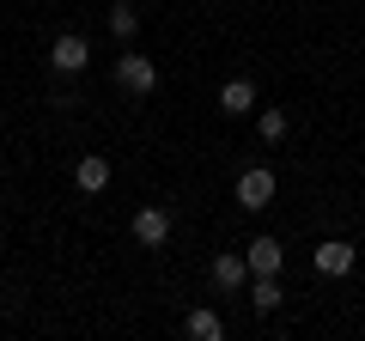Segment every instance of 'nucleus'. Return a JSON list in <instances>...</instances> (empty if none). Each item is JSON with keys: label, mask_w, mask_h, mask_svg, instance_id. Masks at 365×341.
Returning a JSON list of instances; mask_svg holds the SVG:
<instances>
[{"label": "nucleus", "mask_w": 365, "mask_h": 341, "mask_svg": "<svg viewBox=\"0 0 365 341\" xmlns=\"http://www.w3.org/2000/svg\"><path fill=\"white\" fill-rule=\"evenodd\" d=\"M232 201H237L244 213H262V208H274V170H268V165H250V170H237Z\"/></svg>", "instance_id": "f257e3e1"}, {"label": "nucleus", "mask_w": 365, "mask_h": 341, "mask_svg": "<svg viewBox=\"0 0 365 341\" xmlns=\"http://www.w3.org/2000/svg\"><path fill=\"white\" fill-rule=\"evenodd\" d=\"M116 86L128 98H153L158 92V61L153 55H116Z\"/></svg>", "instance_id": "f03ea898"}, {"label": "nucleus", "mask_w": 365, "mask_h": 341, "mask_svg": "<svg viewBox=\"0 0 365 341\" xmlns=\"http://www.w3.org/2000/svg\"><path fill=\"white\" fill-rule=\"evenodd\" d=\"M207 280H213V292H244L250 287V256L244 250H220L207 263Z\"/></svg>", "instance_id": "7ed1b4c3"}, {"label": "nucleus", "mask_w": 365, "mask_h": 341, "mask_svg": "<svg viewBox=\"0 0 365 341\" xmlns=\"http://www.w3.org/2000/svg\"><path fill=\"white\" fill-rule=\"evenodd\" d=\"M311 263H317V275L341 280V275H353V263H359V250H353L347 238H323V244L311 250Z\"/></svg>", "instance_id": "20e7f679"}, {"label": "nucleus", "mask_w": 365, "mask_h": 341, "mask_svg": "<svg viewBox=\"0 0 365 341\" xmlns=\"http://www.w3.org/2000/svg\"><path fill=\"white\" fill-rule=\"evenodd\" d=\"M49 67H55V73H86V67H91V43L79 37V31L55 37L49 43Z\"/></svg>", "instance_id": "39448f33"}, {"label": "nucleus", "mask_w": 365, "mask_h": 341, "mask_svg": "<svg viewBox=\"0 0 365 341\" xmlns=\"http://www.w3.org/2000/svg\"><path fill=\"white\" fill-rule=\"evenodd\" d=\"M128 232H134V244L158 250V244L170 238V208H165V201H153V208H140V213H134V225H128Z\"/></svg>", "instance_id": "423d86ee"}, {"label": "nucleus", "mask_w": 365, "mask_h": 341, "mask_svg": "<svg viewBox=\"0 0 365 341\" xmlns=\"http://www.w3.org/2000/svg\"><path fill=\"white\" fill-rule=\"evenodd\" d=\"M244 256H250V275H280L287 244H280V238H268V232H256V238L244 244Z\"/></svg>", "instance_id": "0eeeda50"}, {"label": "nucleus", "mask_w": 365, "mask_h": 341, "mask_svg": "<svg viewBox=\"0 0 365 341\" xmlns=\"http://www.w3.org/2000/svg\"><path fill=\"white\" fill-rule=\"evenodd\" d=\"M220 110L225 116H250V110H256V79H244V73L225 79L220 86Z\"/></svg>", "instance_id": "6e6552de"}, {"label": "nucleus", "mask_w": 365, "mask_h": 341, "mask_svg": "<svg viewBox=\"0 0 365 341\" xmlns=\"http://www.w3.org/2000/svg\"><path fill=\"white\" fill-rule=\"evenodd\" d=\"M73 183L86 189V195H104V189H110V158H104V153H86V158L73 165Z\"/></svg>", "instance_id": "1a4fd4ad"}, {"label": "nucleus", "mask_w": 365, "mask_h": 341, "mask_svg": "<svg viewBox=\"0 0 365 341\" xmlns=\"http://www.w3.org/2000/svg\"><path fill=\"white\" fill-rule=\"evenodd\" d=\"M182 335H195V341H220V335H225V317L213 311V305H195V311L182 317Z\"/></svg>", "instance_id": "9d476101"}, {"label": "nucleus", "mask_w": 365, "mask_h": 341, "mask_svg": "<svg viewBox=\"0 0 365 341\" xmlns=\"http://www.w3.org/2000/svg\"><path fill=\"white\" fill-rule=\"evenodd\" d=\"M134 31H140V6H134V0H116V6H110V37L134 43Z\"/></svg>", "instance_id": "9b49d317"}, {"label": "nucleus", "mask_w": 365, "mask_h": 341, "mask_svg": "<svg viewBox=\"0 0 365 341\" xmlns=\"http://www.w3.org/2000/svg\"><path fill=\"white\" fill-rule=\"evenodd\" d=\"M287 128H292V122H287V110H274V104H262V110H256V134H262L268 146H280V141H287Z\"/></svg>", "instance_id": "f8f14e48"}, {"label": "nucleus", "mask_w": 365, "mask_h": 341, "mask_svg": "<svg viewBox=\"0 0 365 341\" xmlns=\"http://www.w3.org/2000/svg\"><path fill=\"white\" fill-rule=\"evenodd\" d=\"M250 305H256L262 317H268V311H280V305H287V292H280V280H274V275H256V287H250Z\"/></svg>", "instance_id": "ddd939ff"}]
</instances>
